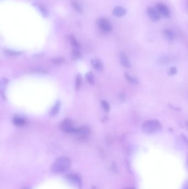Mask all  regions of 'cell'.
<instances>
[{
  "mask_svg": "<svg viewBox=\"0 0 188 189\" xmlns=\"http://www.w3.org/2000/svg\"><path fill=\"white\" fill-rule=\"evenodd\" d=\"M71 164L69 159L65 157H61L56 160L51 166V170L54 173H62L69 168Z\"/></svg>",
  "mask_w": 188,
  "mask_h": 189,
  "instance_id": "obj_1",
  "label": "cell"
},
{
  "mask_svg": "<svg viewBox=\"0 0 188 189\" xmlns=\"http://www.w3.org/2000/svg\"><path fill=\"white\" fill-rule=\"evenodd\" d=\"M142 130L147 134H154L160 132L162 125L157 120H150L145 122L142 125Z\"/></svg>",
  "mask_w": 188,
  "mask_h": 189,
  "instance_id": "obj_2",
  "label": "cell"
},
{
  "mask_svg": "<svg viewBox=\"0 0 188 189\" xmlns=\"http://www.w3.org/2000/svg\"><path fill=\"white\" fill-rule=\"evenodd\" d=\"M99 29L104 33H108L112 30V25L109 20L105 18H99L97 20Z\"/></svg>",
  "mask_w": 188,
  "mask_h": 189,
  "instance_id": "obj_3",
  "label": "cell"
},
{
  "mask_svg": "<svg viewBox=\"0 0 188 189\" xmlns=\"http://www.w3.org/2000/svg\"><path fill=\"white\" fill-rule=\"evenodd\" d=\"M60 127L61 129L65 132L74 134L76 128L73 127L72 122L70 119H66L64 120L61 123Z\"/></svg>",
  "mask_w": 188,
  "mask_h": 189,
  "instance_id": "obj_4",
  "label": "cell"
},
{
  "mask_svg": "<svg viewBox=\"0 0 188 189\" xmlns=\"http://www.w3.org/2000/svg\"><path fill=\"white\" fill-rule=\"evenodd\" d=\"M147 13L149 18L153 21H158L161 18V15L156 8L149 7L147 9Z\"/></svg>",
  "mask_w": 188,
  "mask_h": 189,
  "instance_id": "obj_5",
  "label": "cell"
},
{
  "mask_svg": "<svg viewBox=\"0 0 188 189\" xmlns=\"http://www.w3.org/2000/svg\"><path fill=\"white\" fill-rule=\"evenodd\" d=\"M156 8L159 11L160 15L165 17H168L170 16V11L168 7L162 3H158L156 5Z\"/></svg>",
  "mask_w": 188,
  "mask_h": 189,
  "instance_id": "obj_6",
  "label": "cell"
},
{
  "mask_svg": "<svg viewBox=\"0 0 188 189\" xmlns=\"http://www.w3.org/2000/svg\"><path fill=\"white\" fill-rule=\"evenodd\" d=\"M91 64H92V65L93 66L94 69L97 71H100L104 68V66H103V64L102 61L98 58H95V59H93L92 60Z\"/></svg>",
  "mask_w": 188,
  "mask_h": 189,
  "instance_id": "obj_7",
  "label": "cell"
},
{
  "mask_svg": "<svg viewBox=\"0 0 188 189\" xmlns=\"http://www.w3.org/2000/svg\"><path fill=\"white\" fill-rule=\"evenodd\" d=\"M113 13L114 16L118 17H121L125 16L126 13V10L121 6H117L115 7L113 11Z\"/></svg>",
  "mask_w": 188,
  "mask_h": 189,
  "instance_id": "obj_8",
  "label": "cell"
},
{
  "mask_svg": "<svg viewBox=\"0 0 188 189\" xmlns=\"http://www.w3.org/2000/svg\"><path fill=\"white\" fill-rule=\"evenodd\" d=\"M120 60L121 65L127 68L130 67V63L128 56L124 53H121L120 54Z\"/></svg>",
  "mask_w": 188,
  "mask_h": 189,
  "instance_id": "obj_9",
  "label": "cell"
},
{
  "mask_svg": "<svg viewBox=\"0 0 188 189\" xmlns=\"http://www.w3.org/2000/svg\"><path fill=\"white\" fill-rule=\"evenodd\" d=\"M164 37L168 41H173L175 39V34L171 30H167L164 31Z\"/></svg>",
  "mask_w": 188,
  "mask_h": 189,
  "instance_id": "obj_10",
  "label": "cell"
},
{
  "mask_svg": "<svg viewBox=\"0 0 188 189\" xmlns=\"http://www.w3.org/2000/svg\"><path fill=\"white\" fill-rule=\"evenodd\" d=\"M13 123L15 124V126L18 127H22L24 126L25 123V119L23 118H21L20 117H15L13 119Z\"/></svg>",
  "mask_w": 188,
  "mask_h": 189,
  "instance_id": "obj_11",
  "label": "cell"
},
{
  "mask_svg": "<svg viewBox=\"0 0 188 189\" xmlns=\"http://www.w3.org/2000/svg\"><path fill=\"white\" fill-rule=\"evenodd\" d=\"M60 105H61V103H60V102H59V101L57 102L55 104L54 106L52 108V109L50 111V115L51 117L55 116H56V114H58V112L59 111Z\"/></svg>",
  "mask_w": 188,
  "mask_h": 189,
  "instance_id": "obj_12",
  "label": "cell"
},
{
  "mask_svg": "<svg viewBox=\"0 0 188 189\" xmlns=\"http://www.w3.org/2000/svg\"><path fill=\"white\" fill-rule=\"evenodd\" d=\"M66 176L67 179H68L69 181L72 183H74L76 184H79L80 183V179L78 177V176L75 174H69Z\"/></svg>",
  "mask_w": 188,
  "mask_h": 189,
  "instance_id": "obj_13",
  "label": "cell"
},
{
  "mask_svg": "<svg viewBox=\"0 0 188 189\" xmlns=\"http://www.w3.org/2000/svg\"><path fill=\"white\" fill-rule=\"evenodd\" d=\"M69 40L70 43L74 47V49H80V45L77 40L74 38V36L70 35L69 37Z\"/></svg>",
  "mask_w": 188,
  "mask_h": 189,
  "instance_id": "obj_14",
  "label": "cell"
},
{
  "mask_svg": "<svg viewBox=\"0 0 188 189\" xmlns=\"http://www.w3.org/2000/svg\"><path fill=\"white\" fill-rule=\"evenodd\" d=\"M125 78L127 79L130 83L133 84H137L139 83L138 80L136 78L131 76V75H130L127 73L125 74Z\"/></svg>",
  "mask_w": 188,
  "mask_h": 189,
  "instance_id": "obj_15",
  "label": "cell"
},
{
  "mask_svg": "<svg viewBox=\"0 0 188 189\" xmlns=\"http://www.w3.org/2000/svg\"><path fill=\"white\" fill-rule=\"evenodd\" d=\"M86 78L87 81L90 84H93L94 83V75L91 73L89 72L86 74Z\"/></svg>",
  "mask_w": 188,
  "mask_h": 189,
  "instance_id": "obj_16",
  "label": "cell"
},
{
  "mask_svg": "<svg viewBox=\"0 0 188 189\" xmlns=\"http://www.w3.org/2000/svg\"><path fill=\"white\" fill-rule=\"evenodd\" d=\"M81 53L79 49H74L72 51V56L74 59H77L81 57Z\"/></svg>",
  "mask_w": 188,
  "mask_h": 189,
  "instance_id": "obj_17",
  "label": "cell"
},
{
  "mask_svg": "<svg viewBox=\"0 0 188 189\" xmlns=\"http://www.w3.org/2000/svg\"><path fill=\"white\" fill-rule=\"evenodd\" d=\"M81 84H82V78L80 75H78L76 79V84H75L76 89L77 90L79 89L81 86Z\"/></svg>",
  "mask_w": 188,
  "mask_h": 189,
  "instance_id": "obj_18",
  "label": "cell"
},
{
  "mask_svg": "<svg viewBox=\"0 0 188 189\" xmlns=\"http://www.w3.org/2000/svg\"><path fill=\"white\" fill-rule=\"evenodd\" d=\"M101 104H102V106L103 109H104V111L108 112L110 111V109L109 104L105 101H102L101 102Z\"/></svg>",
  "mask_w": 188,
  "mask_h": 189,
  "instance_id": "obj_19",
  "label": "cell"
},
{
  "mask_svg": "<svg viewBox=\"0 0 188 189\" xmlns=\"http://www.w3.org/2000/svg\"><path fill=\"white\" fill-rule=\"evenodd\" d=\"M5 53L7 54V55H20L22 53L20 52V51H13V50H5Z\"/></svg>",
  "mask_w": 188,
  "mask_h": 189,
  "instance_id": "obj_20",
  "label": "cell"
},
{
  "mask_svg": "<svg viewBox=\"0 0 188 189\" xmlns=\"http://www.w3.org/2000/svg\"><path fill=\"white\" fill-rule=\"evenodd\" d=\"M72 5H73V6H74V9L76 10L77 11H78L79 12H82V8L81 6L76 1H74L72 2Z\"/></svg>",
  "mask_w": 188,
  "mask_h": 189,
  "instance_id": "obj_21",
  "label": "cell"
},
{
  "mask_svg": "<svg viewBox=\"0 0 188 189\" xmlns=\"http://www.w3.org/2000/svg\"><path fill=\"white\" fill-rule=\"evenodd\" d=\"M168 73L170 75H175L177 73V70L175 67H171L168 70Z\"/></svg>",
  "mask_w": 188,
  "mask_h": 189,
  "instance_id": "obj_22",
  "label": "cell"
},
{
  "mask_svg": "<svg viewBox=\"0 0 188 189\" xmlns=\"http://www.w3.org/2000/svg\"><path fill=\"white\" fill-rule=\"evenodd\" d=\"M53 62L55 64H62L64 62V59L63 58H56L53 60Z\"/></svg>",
  "mask_w": 188,
  "mask_h": 189,
  "instance_id": "obj_23",
  "label": "cell"
},
{
  "mask_svg": "<svg viewBox=\"0 0 188 189\" xmlns=\"http://www.w3.org/2000/svg\"><path fill=\"white\" fill-rule=\"evenodd\" d=\"M39 10L41 11V12H42V13L44 15V16H46L48 15V11L43 6H40Z\"/></svg>",
  "mask_w": 188,
  "mask_h": 189,
  "instance_id": "obj_24",
  "label": "cell"
},
{
  "mask_svg": "<svg viewBox=\"0 0 188 189\" xmlns=\"http://www.w3.org/2000/svg\"><path fill=\"white\" fill-rule=\"evenodd\" d=\"M183 189H188V182L184 186Z\"/></svg>",
  "mask_w": 188,
  "mask_h": 189,
  "instance_id": "obj_25",
  "label": "cell"
},
{
  "mask_svg": "<svg viewBox=\"0 0 188 189\" xmlns=\"http://www.w3.org/2000/svg\"><path fill=\"white\" fill-rule=\"evenodd\" d=\"M135 189V188H126V189Z\"/></svg>",
  "mask_w": 188,
  "mask_h": 189,
  "instance_id": "obj_26",
  "label": "cell"
},
{
  "mask_svg": "<svg viewBox=\"0 0 188 189\" xmlns=\"http://www.w3.org/2000/svg\"><path fill=\"white\" fill-rule=\"evenodd\" d=\"M92 189H95V188H94V187H93V188H92Z\"/></svg>",
  "mask_w": 188,
  "mask_h": 189,
  "instance_id": "obj_27",
  "label": "cell"
},
{
  "mask_svg": "<svg viewBox=\"0 0 188 189\" xmlns=\"http://www.w3.org/2000/svg\"><path fill=\"white\" fill-rule=\"evenodd\" d=\"M187 125H188V123H187Z\"/></svg>",
  "mask_w": 188,
  "mask_h": 189,
  "instance_id": "obj_28",
  "label": "cell"
},
{
  "mask_svg": "<svg viewBox=\"0 0 188 189\" xmlns=\"http://www.w3.org/2000/svg\"></svg>",
  "mask_w": 188,
  "mask_h": 189,
  "instance_id": "obj_29",
  "label": "cell"
}]
</instances>
